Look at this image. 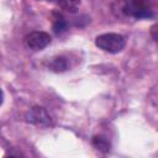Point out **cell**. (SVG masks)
Wrapping results in <instances>:
<instances>
[{
    "mask_svg": "<svg viewBox=\"0 0 158 158\" xmlns=\"http://www.w3.org/2000/svg\"><path fill=\"white\" fill-rule=\"evenodd\" d=\"M152 0H121V11L135 19H148L153 16Z\"/></svg>",
    "mask_w": 158,
    "mask_h": 158,
    "instance_id": "cell-1",
    "label": "cell"
},
{
    "mask_svg": "<svg viewBox=\"0 0 158 158\" xmlns=\"http://www.w3.org/2000/svg\"><path fill=\"white\" fill-rule=\"evenodd\" d=\"M95 44L100 49L109 53H118L123 49L126 42L125 38L118 33H102L95 38Z\"/></svg>",
    "mask_w": 158,
    "mask_h": 158,
    "instance_id": "cell-2",
    "label": "cell"
},
{
    "mask_svg": "<svg viewBox=\"0 0 158 158\" xmlns=\"http://www.w3.org/2000/svg\"><path fill=\"white\" fill-rule=\"evenodd\" d=\"M51 43V36L43 31H32L25 37V44L32 51H41Z\"/></svg>",
    "mask_w": 158,
    "mask_h": 158,
    "instance_id": "cell-3",
    "label": "cell"
},
{
    "mask_svg": "<svg viewBox=\"0 0 158 158\" xmlns=\"http://www.w3.org/2000/svg\"><path fill=\"white\" fill-rule=\"evenodd\" d=\"M26 121L36 126H41V127L52 125V118L48 111L41 106H33L32 109H30L26 114Z\"/></svg>",
    "mask_w": 158,
    "mask_h": 158,
    "instance_id": "cell-4",
    "label": "cell"
},
{
    "mask_svg": "<svg viewBox=\"0 0 158 158\" xmlns=\"http://www.w3.org/2000/svg\"><path fill=\"white\" fill-rule=\"evenodd\" d=\"M48 67H49L51 70L57 72V73L64 72V70L68 69V60H67L64 57H62V56H60V57H54V58H52V60L49 62Z\"/></svg>",
    "mask_w": 158,
    "mask_h": 158,
    "instance_id": "cell-5",
    "label": "cell"
},
{
    "mask_svg": "<svg viewBox=\"0 0 158 158\" xmlns=\"http://www.w3.org/2000/svg\"><path fill=\"white\" fill-rule=\"evenodd\" d=\"M67 30V22L64 20V17L60 15V14H54V17H53V31L59 35L62 32H64Z\"/></svg>",
    "mask_w": 158,
    "mask_h": 158,
    "instance_id": "cell-6",
    "label": "cell"
},
{
    "mask_svg": "<svg viewBox=\"0 0 158 158\" xmlns=\"http://www.w3.org/2000/svg\"><path fill=\"white\" fill-rule=\"evenodd\" d=\"M93 146L96 149H99V151H101L104 153H106V152L110 151V143H109V141L104 136H94V138H93Z\"/></svg>",
    "mask_w": 158,
    "mask_h": 158,
    "instance_id": "cell-7",
    "label": "cell"
},
{
    "mask_svg": "<svg viewBox=\"0 0 158 158\" xmlns=\"http://www.w3.org/2000/svg\"><path fill=\"white\" fill-rule=\"evenodd\" d=\"M59 4L63 10L69 12H75L80 4V0H59Z\"/></svg>",
    "mask_w": 158,
    "mask_h": 158,
    "instance_id": "cell-8",
    "label": "cell"
},
{
    "mask_svg": "<svg viewBox=\"0 0 158 158\" xmlns=\"http://www.w3.org/2000/svg\"><path fill=\"white\" fill-rule=\"evenodd\" d=\"M151 36L153 37L154 41L158 42V22H156V23L151 27Z\"/></svg>",
    "mask_w": 158,
    "mask_h": 158,
    "instance_id": "cell-9",
    "label": "cell"
}]
</instances>
